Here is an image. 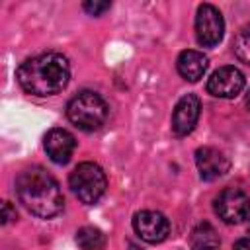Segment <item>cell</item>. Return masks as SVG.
Here are the masks:
<instances>
[{"label": "cell", "instance_id": "6da1fadb", "mask_svg": "<svg viewBox=\"0 0 250 250\" xmlns=\"http://www.w3.org/2000/svg\"><path fill=\"white\" fill-rule=\"evenodd\" d=\"M16 76L27 94L53 96L68 84L70 64L61 53H43L23 61Z\"/></svg>", "mask_w": 250, "mask_h": 250}, {"label": "cell", "instance_id": "7a4b0ae2", "mask_svg": "<svg viewBox=\"0 0 250 250\" xmlns=\"http://www.w3.org/2000/svg\"><path fill=\"white\" fill-rule=\"evenodd\" d=\"M16 193L23 207L41 219H51L64 207L59 182L43 168H27L20 172L16 180Z\"/></svg>", "mask_w": 250, "mask_h": 250}, {"label": "cell", "instance_id": "3957f363", "mask_svg": "<svg viewBox=\"0 0 250 250\" xmlns=\"http://www.w3.org/2000/svg\"><path fill=\"white\" fill-rule=\"evenodd\" d=\"M66 117L82 131H96L107 119V105L96 92L84 90L76 94L66 105Z\"/></svg>", "mask_w": 250, "mask_h": 250}, {"label": "cell", "instance_id": "277c9868", "mask_svg": "<svg viewBox=\"0 0 250 250\" xmlns=\"http://www.w3.org/2000/svg\"><path fill=\"white\" fill-rule=\"evenodd\" d=\"M72 193L86 205H94L105 193V174L96 162H80L68 176Z\"/></svg>", "mask_w": 250, "mask_h": 250}, {"label": "cell", "instance_id": "5b68a950", "mask_svg": "<svg viewBox=\"0 0 250 250\" xmlns=\"http://www.w3.org/2000/svg\"><path fill=\"white\" fill-rule=\"evenodd\" d=\"M215 213L227 225H238L250 215V197L236 188H227L215 197Z\"/></svg>", "mask_w": 250, "mask_h": 250}, {"label": "cell", "instance_id": "8992f818", "mask_svg": "<svg viewBox=\"0 0 250 250\" xmlns=\"http://www.w3.org/2000/svg\"><path fill=\"white\" fill-rule=\"evenodd\" d=\"M225 33L223 14L213 4H201L195 14V37L203 47H215Z\"/></svg>", "mask_w": 250, "mask_h": 250}, {"label": "cell", "instance_id": "52a82bcc", "mask_svg": "<svg viewBox=\"0 0 250 250\" xmlns=\"http://www.w3.org/2000/svg\"><path fill=\"white\" fill-rule=\"evenodd\" d=\"M133 229L141 236V240L148 244L162 242L170 232V221L160 211H139L133 217Z\"/></svg>", "mask_w": 250, "mask_h": 250}, {"label": "cell", "instance_id": "ba28073f", "mask_svg": "<svg viewBox=\"0 0 250 250\" xmlns=\"http://www.w3.org/2000/svg\"><path fill=\"white\" fill-rule=\"evenodd\" d=\"M244 74L236 66H221L207 80V92L215 98H236L244 88Z\"/></svg>", "mask_w": 250, "mask_h": 250}, {"label": "cell", "instance_id": "9c48e42d", "mask_svg": "<svg viewBox=\"0 0 250 250\" xmlns=\"http://www.w3.org/2000/svg\"><path fill=\"white\" fill-rule=\"evenodd\" d=\"M199 109H201V104L195 94H186L184 98H180L172 113V133L176 137L189 135L199 119Z\"/></svg>", "mask_w": 250, "mask_h": 250}, {"label": "cell", "instance_id": "30bf717a", "mask_svg": "<svg viewBox=\"0 0 250 250\" xmlns=\"http://www.w3.org/2000/svg\"><path fill=\"white\" fill-rule=\"evenodd\" d=\"M195 164H197L201 180H205V182H211V180L225 176L229 172V166H230L229 158L215 146L197 148L195 150Z\"/></svg>", "mask_w": 250, "mask_h": 250}, {"label": "cell", "instance_id": "8fae6325", "mask_svg": "<svg viewBox=\"0 0 250 250\" xmlns=\"http://www.w3.org/2000/svg\"><path fill=\"white\" fill-rule=\"evenodd\" d=\"M76 139L70 131L55 127L45 135V150L55 164H66L74 154Z\"/></svg>", "mask_w": 250, "mask_h": 250}, {"label": "cell", "instance_id": "7c38bea8", "mask_svg": "<svg viewBox=\"0 0 250 250\" xmlns=\"http://www.w3.org/2000/svg\"><path fill=\"white\" fill-rule=\"evenodd\" d=\"M207 64H209L207 57L201 51H193V49L182 51L178 61H176L178 72L182 74V78H186L189 82H197L199 78H203V74L207 70Z\"/></svg>", "mask_w": 250, "mask_h": 250}, {"label": "cell", "instance_id": "4fadbf2b", "mask_svg": "<svg viewBox=\"0 0 250 250\" xmlns=\"http://www.w3.org/2000/svg\"><path fill=\"white\" fill-rule=\"evenodd\" d=\"M189 244L193 250H219L221 238L211 223H199L189 234Z\"/></svg>", "mask_w": 250, "mask_h": 250}, {"label": "cell", "instance_id": "5bb4252c", "mask_svg": "<svg viewBox=\"0 0 250 250\" xmlns=\"http://www.w3.org/2000/svg\"><path fill=\"white\" fill-rule=\"evenodd\" d=\"M76 244L82 250H104L105 248V234L96 227H82L76 232Z\"/></svg>", "mask_w": 250, "mask_h": 250}, {"label": "cell", "instance_id": "9a60e30c", "mask_svg": "<svg viewBox=\"0 0 250 250\" xmlns=\"http://www.w3.org/2000/svg\"><path fill=\"white\" fill-rule=\"evenodd\" d=\"M232 51H234V55H236L238 61L250 64V23L244 25V27L236 33L234 43H232Z\"/></svg>", "mask_w": 250, "mask_h": 250}, {"label": "cell", "instance_id": "2e32d148", "mask_svg": "<svg viewBox=\"0 0 250 250\" xmlns=\"http://www.w3.org/2000/svg\"><path fill=\"white\" fill-rule=\"evenodd\" d=\"M109 2H84L82 8L90 14V16H102L105 10H109Z\"/></svg>", "mask_w": 250, "mask_h": 250}, {"label": "cell", "instance_id": "e0dca14e", "mask_svg": "<svg viewBox=\"0 0 250 250\" xmlns=\"http://www.w3.org/2000/svg\"><path fill=\"white\" fill-rule=\"evenodd\" d=\"M14 219H16V211L12 209V205H10L8 201H4V205H2V223L8 225V223L14 221Z\"/></svg>", "mask_w": 250, "mask_h": 250}, {"label": "cell", "instance_id": "ac0fdd59", "mask_svg": "<svg viewBox=\"0 0 250 250\" xmlns=\"http://www.w3.org/2000/svg\"><path fill=\"white\" fill-rule=\"evenodd\" d=\"M232 250H250V238H240L234 242Z\"/></svg>", "mask_w": 250, "mask_h": 250}, {"label": "cell", "instance_id": "d6986e66", "mask_svg": "<svg viewBox=\"0 0 250 250\" xmlns=\"http://www.w3.org/2000/svg\"><path fill=\"white\" fill-rule=\"evenodd\" d=\"M129 250H141V246H137L135 242H129Z\"/></svg>", "mask_w": 250, "mask_h": 250}, {"label": "cell", "instance_id": "ffe728a7", "mask_svg": "<svg viewBox=\"0 0 250 250\" xmlns=\"http://www.w3.org/2000/svg\"><path fill=\"white\" fill-rule=\"evenodd\" d=\"M244 104H246V107L250 109V90H248V94H246V100H244Z\"/></svg>", "mask_w": 250, "mask_h": 250}, {"label": "cell", "instance_id": "44dd1931", "mask_svg": "<svg viewBox=\"0 0 250 250\" xmlns=\"http://www.w3.org/2000/svg\"><path fill=\"white\" fill-rule=\"evenodd\" d=\"M248 230H250V215H248Z\"/></svg>", "mask_w": 250, "mask_h": 250}]
</instances>
